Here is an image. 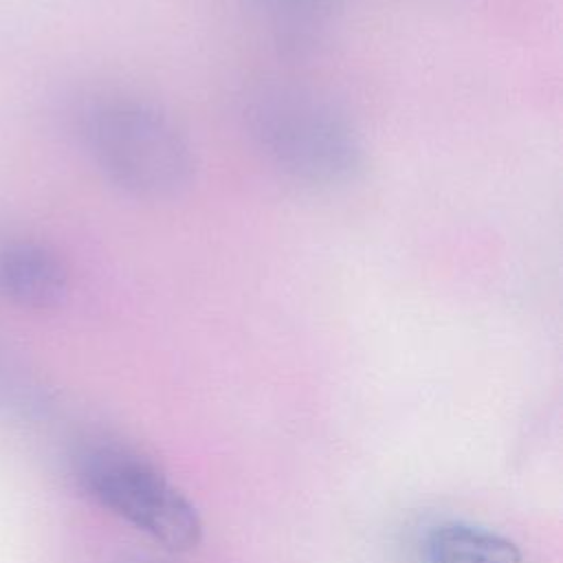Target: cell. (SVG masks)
Segmentation results:
<instances>
[{
	"label": "cell",
	"instance_id": "4",
	"mask_svg": "<svg viewBox=\"0 0 563 563\" xmlns=\"http://www.w3.org/2000/svg\"><path fill=\"white\" fill-rule=\"evenodd\" d=\"M266 26L273 44L288 57H308L334 31L343 0H235Z\"/></svg>",
	"mask_w": 563,
	"mask_h": 563
},
{
	"label": "cell",
	"instance_id": "1",
	"mask_svg": "<svg viewBox=\"0 0 563 563\" xmlns=\"http://www.w3.org/2000/svg\"><path fill=\"white\" fill-rule=\"evenodd\" d=\"M251 147L279 174L310 187H341L365 169V145L350 117L317 90L260 79L238 97Z\"/></svg>",
	"mask_w": 563,
	"mask_h": 563
},
{
	"label": "cell",
	"instance_id": "5",
	"mask_svg": "<svg viewBox=\"0 0 563 563\" xmlns=\"http://www.w3.org/2000/svg\"><path fill=\"white\" fill-rule=\"evenodd\" d=\"M68 288L64 262L35 242L0 246V292L29 308H48L62 301Z\"/></svg>",
	"mask_w": 563,
	"mask_h": 563
},
{
	"label": "cell",
	"instance_id": "3",
	"mask_svg": "<svg viewBox=\"0 0 563 563\" xmlns=\"http://www.w3.org/2000/svg\"><path fill=\"white\" fill-rule=\"evenodd\" d=\"M86 495L172 552H189L202 539L194 504L141 453L121 444H90L75 457Z\"/></svg>",
	"mask_w": 563,
	"mask_h": 563
},
{
	"label": "cell",
	"instance_id": "6",
	"mask_svg": "<svg viewBox=\"0 0 563 563\" xmlns=\"http://www.w3.org/2000/svg\"><path fill=\"white\" fill-rule=\"evenodd\" d=\"M424 563H521V552L488 528L449 521L427 534Z\"/></svg>",
	"mask_w": 563,
	"mask_h": 563
},
{
	"label": "cell",
	"instance_id": "2",
	"mask_svg": "<svg viewBox=\"0 0 563 563\" xmlns=\"http://www.w3.org/2000/svg\"><path fill=\"white\" fill-rule=\"evenodd\" d=\"M75 130L97 169L128 196L169 200L194 180L189 136L167 110L147 99L95 95L77 108Z\"/></svg>",
	"mask_w": 563,
	"mask_h": 563
}]
</instances>
